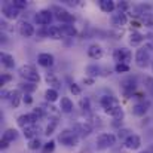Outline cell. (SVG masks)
Masks as SVG:
<instances>
[{
    "label": "cell",
    "mask_w": 153,
    "mask_h": 153,
    "mask_svg": "<svg viewBox=\"0 0 153 153\" xmlns=\"http://www.w3.org/2000/svg\"><path fill=\"white\" fill-rule=\"evenodd\" d=\"M18 74H19L24 80H27V82H31V83H39V82H40V74H39V71L36 70V67L31 65V64H24V65H21V67L18 68Z\"/></svg>",
    "instance_id": "1"
},
{
    "label": "cell",
    "mask_w": 153,
    "mask_h": 153,
    "mask_svg": "<svg viewBox=\"0 0 153 153\" xmlns=\"http://www.w3.org/2000/svg\"><path fill=\"white\" fill-rule=\"evenodd\" d=\"M58 141L65 147H74L79 144V135L71 129H62L58 134Z\"/></svg>",
    "instance_id": "2"
},
{
    "label": "cell",
    "mask_w": 153,
    "mask_h": 153,
    "mask_svg": "<svg viewBox=\"0 0 153 153\" xmlns=\"http://www.w3.org/2000/svg\"><path fill=\"white\" fill-rule=\"evenodd\" d=\"M97 149L98 150H105L108 147H113L116 144V135L110 134V132H102L97 137Z\"/></svg>",
    "instance_id": "3"
},
{
    "label": "cell",
    "mask_w": 153,
    "mask_h": 153,
    "mask_svg": "<svg viewBox=\"0 0 153 153\" xmlns=\"http://www.w3.org/2000/svg\"><path fill=\"white\" fill-rule=\"evenodd\" d=\"M113 59L116 61V64H128L132 59V52L126 48H117L113 52Z\"/></svg>",
    "instance_id": "4"
},
{
    "label": "cell",
    "mask_w": 153,
    "mask_h": 153,
    "mask_svg": "<svg viewBox=\"0 0 153 153\" xmlns=\"http://www.w3.org/2000/svg\"><path fill=\"white\" fill-rule=\"evenodd\" d=\"M135 64L140 68H146L150 64V51L146 46L137 49V52H135Z\"/></svg>",
    "instance_id": "5"
},
{
    "label": "cell",
    "mask_w": 153,
    "mask_h": 153,
    "mask_svg": "<svg viewBox=\"0 0 153 153\" xmlns=\"http://www.w3.org/2000/svg\"><path fill=\"white\" fill-rule=\"evenodd\" d=\"M52 18H53V15H52V10L49 9H40L39 12L34 13V22L37 25H43V27L49 25L52 22Z\"/></svg>",
    "instance_id": "6"
},
{
    "label": "cell",
    "mask_w": 153,
    "mask_h": 153,
    "mask_svg": "<svg viewBox=\"0 0 153 153\" xmlns=\"http://www.w3.org/2000/svg\"><path fill=\"white\" fill-rule=\"evenodd\" d=\"M52 10L55 12V18H56L59 22H62V24H73V22H74V15L70 13L68 10L61 9V7H58V6H55Z\"/></svg>",
    "instance_id": "7"
},
{
    "label": "cell",
    "mask_w": 153,
    "mask_h": 153,
    "mask_svg": "<svg viewBox=\"0 0 153 153\" xmlns=\"http://www.w3.org/2000/svg\"><path fill=\"white\" fill-rule=\"evenodd\" d=\"M22 94H21V91L19 89H13V91H3V98L4 100H7L9 104L12 105V107H18L19 105V102L22 100Z\"/></svg>",
    "instance_id": "8"
},
{
    "label": "cell",
    "mask_w": 153,
    "mask_h": 153,
    "mask_svg": "<svg viewBox=\"0 0 153 153\" xmlns=\"http://www.w3.org/2000/svg\"><path fill=\"white\" fill-rule=\"evenodd\" d=\"M36 120H39V119L36 117L34 113H25V114H19V116H18L16 123H18V126H21V128L24 129V128H27V126L34 125Z\"/></svg>",
    "instance_id": "9"
},
{
    "label": "cell",
    "mask_w": 153,
    "mask_h": 153,
    "mask_svg": "<svg viewBox=\"0 0 153 153\" xmlns=\"http://www.w3.org/2000/svg\"><path fill=\"white\" fill-rule=\"evenodd\" d=\"M1 12H3L4 18H7V19H16L21 10H19V9H16V7L13 6V3H12V1H9V3H4V4H3Z\"/></svg>",
    "instance_id": "10"
},
{
    "label": "cell",
    "mask_w": 153,
    "mask_h": 153,
    "mask_svg": "<svg viewBox=\"0 0 153 153\" xmlns=\"http://www.w3.org/2000/svg\"><path fill=\"white\" fill-rule=\"evenodd\" d=\"M74 132L77 135H82V137H88L91 132H92V125L89 122H76L74 123Z\"/></svg>",
    "instance_id": "11"
},
{
    "label": "cell",
    "mask_w": 153,
    "mask_h": 153,
    "mask_svg": "<svg viewBox=\"0 0 153 153\" xmlns=\"http://www.w3.org/2000/svg\"><path fill=\"white\" fill-rule=\"evenodd\" d=\"M125 147L128 150H138L141 147V138L137 134H131L126 140H125Z\"/></svg>",
    "instance_id": "12"
},
{
    "label": "cell",
    "mask_w": 153,
    "mask_h": 153,
    "mask_svg": "<svg viewBox=\"0 0 153 153\" xmlns=\"http://www.w3.org/2000/svg\"><path fill=\"white\" fill-rule=\"evenodd\" d=\"M37 62H39L42 67L49 68V67H52V65L55 64V58H53V55L49 53V52H42V53H39V56H37Z\"/></svg>",
    "instance_id": "13"
},
{
    "label": "cell",
    "mask_w": 153,
    "mask_h": 153,
    "mask_svg": "<svg viewBox=\"0 0 153 153\" xmlns=\"http://www.w3.org/2000/svg\"><path fill=\"white\" fill-rule=\"evenodd\" d=\"M18 31L22 37H31L34 34V27L28 21H21L18 25Z\"/></svg>",
    "instance_id": "14"
},
{
    "label": "cell",
    "mask_w": 153,
    "mask_h": 153,
    "mask_svg": "<svg viewBox=\"0 0 153 153\" xmlns=\"http://www.w3.org/2000/svg\"><path fill=\"white\" fill-rule=\"evenodd\" d=\"M120 86H122V91H123L126 95H131V94L135 91V88H137V80H135L134 77L123 79L122 83H120Z\"/></svg>",
    "instance_id": "15"
},
{
    "label": "cell",
    "mask_w": 153,
    "mask_h": 153,
    "mask_svg": "<svg viewBox=\"0 0 153 153\" xmlns=\"http://www.w3.org/2000/svg\"><path fill=\"white\" fill-rule=\"evenodd\" d=\"M140 18L144 22V25H147V27H152L153 25V12L149 6L143 7V10L140 12Z\"/></svg>",
    "instance_id": "16"
},
{
    "label": "cell",
    "mask_w": 153,
    "mask_h": 153,
    "mask_svg": "<svg viewBox=\"0 0 153 153\" xmlns=\"http://www.w3.org/2000/svg\"><path fill=\"white\" fill-rule=\"evenodd\" d=\"M102 48L98 45V43H92V45H89V48H88V56L91 58V59H100L102 56Z\"/></svg>",
    "instance_id": "17"
},
{
    "label": "cell",
    "mask_w": 153,
    "mask_h": 153,
    "mask_svg": "<svg viewBox=\"0 0 153 153\" xmlns=\"http://www.w3.org/2000/svg\"><path fill=\"white\" fill-rule=\"evenodd\" d=\"M45 80H46V83L51 86L52 89H58V88H61V82H59L58 76H56L55 73H52V71H48V73L45 74Z\"/></svg>",
    "instance_id": "18"
},
{
    "label": "cell",
    "mask_w": 153,
    "mask_h": 153,
    "mask_svg": "<svg viewBox=\"0 0 153 153\" xmlns=\"http://www.w3.org/2000/svg\"><path fill=\"white\" fill-rule=\"evenodd\" d=\"M59 30H61L62 37H76V34H77V30L73 24H62L59 27Z\"/></svg>",
    "instance_id": "19"
},
{
    "label": "cell",
    "mask_w": 153,
    "mask_h": 153,
    "mask_svg": "<svg viewBox=\"0 0 153 153\" xmlns=\"http://www.w3.org/2000/svg\"><path fill=\"white\" fill-rule=\"evenodd\" d=\"M45 36L49 37V39H52V40H61V39H62V34H61L59 27H55V25H51V27L46 28Z\"/></svg>",
    "instance_id": "20"
},
{
    "label": "cell",
    "mask_w": 153,
    "mask_h": 153,
    "mask_svg": "<svg viewBox=\"0 0 153 153\" xmlns=\"http://www.w3.org/2000/svg\"><path fill=\"white\" fill-rule=\"evenodd\" d=\"M111 24L114 27H123L126 24V15H125V12L119 10L117 13H114L113 18H111Z\"/></svg>",
    "instance_id": "21"
},
{
    "label": "cell",
    "mask_w": 153,
    "mask_h": 153,
    "mask_svg": "<svg viewBox=\"0 0 153 153\" xmlns=\"http://www.w3.org/2000/svg\"><path fill=\"white\" fill-rule=\"evenodd\" d=\"M16 138H18V131L13 129V128L6 129V131L3 132V135H1V141H6V143H12V141H15Z\"/></svg>",
    "instance_id": "22"
},
{
    "label": "cell",
    "mask_w": 153,
    "mask_h": 153,
    "mask_svg": "<svg viewBox=\"0 0 153 153\" xmlns=\"http://www.w3.org/2000/svg\"><path fill=\"white\" fill-rule=\"evenodd\" d=\"M0 59H1V64L6 67V68H13L15 67V59L10 53H6V52H1L0 53Z\"/></svg>",
    "instance_id": "23"
},
{
    "label": "cell",
    "mask_w": 153,
    "mask_h": 153,
    "mask_svg": "<svg viewBox=\"0 0 153 153\" xmlns=\"http://www.w3.org/2000/svg\"><path fill=\"white\" fill-rule=\"evenodd\" d=\"M100 7L104 13H111L116 9V3L113 0H100Z\"/></svg>",
    "instance_id": "24"
},
{
    "label": "cell",
    "mask_w": 153,
    "mask_h": 153,
    "mask_svg": "<svg viewBox=\"0 0 153 153\" xmlns=\"http://www.w3.org/2000/svg\"><path fill=\"white\" fill-rule=\"evenodd\" d=\"M59 108L62 113H71L73 111V101L68 97H62L59 102Z\"/></svg>",
    "instance_id": "25"
},
{
    "label": "cell",
    "mask_w": 153,
    "mask_h": 153,
    "mask_svg": "<svg viewBox=\"0 0 153 153\" xmlns=\"http://www.w3.org/2000/svg\"><path fill=\"white\" fill-rule=\"evenodd\" d=\"M147 113V104L144 102H137L132 105V114L135 116H144Z\"/></svg>",
    "instance_id": "26"
},
{
    "label": "cell",
    "mask_w": 153,
    "mask_h": 153,
    "mask_svg": "<svg viewBox=\"0 0 153 153\" xmlns=\"http://www.w3.org/2000/svg\"><path fill=\"white\" fill-rule=\"evenodd\" d=\"M37 132H39V126H36V125H31V126H27V128H24V137L25 138H28V140H33V138H36V135H37Z\"/></svg>",
    "instance_id": "27"
},
{
    "label": "cell",
    "mask_w": 153,
    "mask_h": 153,
    "mask_svg": "<svg viewBox=\"0 0 153 153\" xmlns=\"http://www.w3.org/2000/svg\"><path fill=\"white\" fill-rule=\"evenodd\" d=\"M144 40V34H141L140 31H132L131 34H129V43L131 45H140L141 42Z\"/></svg>",
    "instance_id": "28"
},
{
    "label": "cell",
    "mask_w": 153,
    "mask_h": 153,
    "mask_svg": "<svg viewBox=\"0 0 153 153\" xmlns=\"http://www.w3.org/2000/svg\"><path fill=\"white\" fill-rule=\"evenodd\" d=\"M100 73H101V68H100L97 64H89V65L86 67V74H88V77L95 79L97 76H100Z\"/></svg>",
    "instance_id": "29"
},
{
    "label": "cell",
    "mask_w": 153,
    "mask_h": 153,
    "mask_svg": "<svg viewBox=\"0 0 153 153\" xmlns=\"http://www.w3.org/2000/svg\"><path fill=\"white\" fill-rule=\"evenodd\" d=\"M27 147H28L30 150H39V149H43V143H42L40 138L36 137V138H33V140H28Z\"/></svg>",
    "instance_id": "30"
},
{
    "label": "cell",
    "mask_w": 153,
    "mask_h": 153,
    "mask_svg": "<svg viewBox=\"0 0 153 153\" xmlns=\"http://www.w3.org/2000/svg\"><path fill=\"white\" fill-rule=\"evenodd\" d=\"M45 98H46V101L55 102L58 100V91L56 89H52V88H48L46 92H45Z\"/></svg>",
    "instance_id": "31"
},
{
    "label": "cell",
    "mask_w": 153,
    "mask_h": 153,
    "mask_svg": "<svg viewBox=\"0 0 153 153\" xmlns=\"http://www.w3.org/2000/svg\"><path fill=\"white\" fill-rule=\"evenodd\" d=\"M56 125H58V122H56V119H52V120H49V125L46 126V131H45V134H46L48 137L53 134V131H55V128H56Z\"/></svg>",
    "instance_id": "32"
},
{
    "label": "cell",
    "mask_w": 153,
    "mask_h": 153,
    "mask_svg": "<svg viewBox=\"0 0 153 153\" xmlns=\"http://www.w3.org/2000/svg\"><path fill=\"white\" fill-rule=\"evenodd\" d=\"M55 150V141L53 140H49L48 143L43 144V153H52Z\"/></svg>",
    "instance_id": "33"
},
{
    "label": "cell",
    "mask_w": 153,
    "mask_h": 153,
    "mask_svg": "<svg viewBox=\"0 0 153 153\" xmlns=\"http://www.w3.org/2000/svg\"><path fill=\"white\" fill-rule=\"evenodd\" d=\"M114 71L116 73H128L129 71V65L128 64H116L114 65Z\"/></svg>",
    "instance_id": "34"
},
{
    "label": "cell",
    "mask_w": 153,
    "mask_h": 153,
    "mask_svg": "<svg viewBox=\"0 0 153 153\" xmlns=\"http://www.w3.org/2000/svg\"><path fill=\"white\" fill-rule=\"evenodd\" d=\"M36 85H25V83H21L19 85V89H22V91H25V94H30V92H33V91H36Z\"/></svg>",
    "instance_id": "35"
},
{
    "label": "cell",
    "mask_w": 153,
    "mask_h": 153,
    "mask_svg": "<svg viewBox=\"0 0 153 153\" xmlns=\"http://www.w3.org/2000/svg\"><path fill=\"white\" fill-rule=\"evenodd\" d=\"M129 135H131V131H129V129H119V131H117V137H119V140H123V141H125Z\"/></svg>",
    "instance_id": "36"
},
{
    "label": "cell",
    "mask_w": 153,
    "mask_h": 153,
    "mask_svg": "<svg viewBox=\"0 0 153 153\" xmlns=\"http://www.w3.org/2000/svg\"><path fill=\"white\" fill-rule=\"evenodd\" d=\"M70 91H71V94L73 95H80L82 94V89H80V86L77 85V83H70Z\"/></svg>",
    "instance_id": "37"
},
{
    "label": "cell",
    "mask_w": 153,
    "mask_h": 153,
    "mask_svg": "<svg viewBox=\"0 0 153 153\" xmlns=\"http://www.w3.org/2000/svg\"><path fill=\"white\" fill-rule=\"evenodd\" d=\"M12 3H13V6H15L16 9H19V10H22V9L27 7V1H25V0H13Z\"/></svg>",
    "instance_id": "38"
},
{
    "label": "cell",
    "mask_w": 153,
    "mask_h": 153,
    "mask_svg": "<svg viewBox=\"0 0 153 153\" xmlns=\"http://www.w3.org/2000/svg\"><path fill=\"white\" fill-rule=\"evenodd\" d=\"M80 108H83V110H89L91 108V101H89V98H80Z\"/></svg>",
    "instance_id": "39"
},
{
    "label": "cell",
    "mask_w": 153,
    "mask_h": 153,
    "mask_svg": "<svg viewBox=\"0 0 153 153\" xmlns=\"http://www.w3.org/2000/svg\"><path fill=\"white\" fill-rule=\"evenodd\" d=\"M10 80H12V76H10V74L3 73V74H1V79H0V83H1V85H6V83H7V82H10Z\"/></svg>",
    "instance_id": "40"
},
{
    "label": "cell",
    "mask_w": 153,
    "mask_h": 153,
    "mask_svg": "<svg viewBox=\"0 0 153 153\" xmlns=\"http://www.w3.org/2000/svg\"><path fill=\"white\" fill-rule=\"evenodd\" d=\"M33 113L36 114V117H37V119H40V117L45 114V111H43V108H42V107H37V108H34V111H33Z\"/></svg>",
    "instance_id": "41"
},
{
    "label": "cell",
    "mask_w": 153,
    "mask_h": 153,
    "mask_svg": "<svg viewBox=\"0 0 153 153\" xmlns=\"http://www.w3.org/2000/svg\"><path fill=\"white\" fill-rule=\"evenodd\" d=\"M22 101L25 102V104H31V102H33V97H31L30 94H24V97H22Z\"/></svg>",
    "instance_id": "42"
},
{
    "label": "cell",
    "mask_w": 153,
    "mask_h": 153,
    "mask_svg": "<svg viewBox=\"0 0 153 153\" xmlns=\"http://www.w3.org/2000/svg\"><path fill=\"white\" fill-rule=\"evenodd\" d=\"M85 85H88V86H91V85H94V82H95V79H92V77H83V80H82Z\"/></svg>",
    "instance_id": "43"
},
{
    "label": "cell",
    "mask_w": 153,
    "mask_h": 153,
    "mask_svg": "<svg viewBox=\"0 0 153 153\" xmlns=\"http://www.w3.org/2000/svg\"><path fill=\"white\" fill-rule=\"evenodd\" d=\"M146 82H147V89L150 91V94L153 95V79L149 77V79H146Z\"/></svg>",
    "instance_id": "44"
},
{
    "label": "cell",
    "mask_w": 153,
    "mask_h": 153,
    "mask_svg": "<svg viewBox=\"0 0 153 153\" xmlns=\"http://www.w3.org/2000/svg\"><path fill=\"white\" fill-rule=\"evenodd\" d=\"M7 146H9V143H6V141H0V147H1V149H6Z\"/></svg>",
    "instance_id": "45"
},
{
    "label": "cell",
    "mask_w": 153,
    "mask_h": 153,
    "mask_svg": "<svg viewBox=\"0 0 153 153\" xmlns=\"http://www.w3.org/2000/svg\"><path fill=\"white\" fill-rule=\"evenodd\" d=\"M140 153H149V152H140Z\"/></svg>",
    "instance_id": "46"
},
{
    "label": "cell",
    "mask_w": 153,
    "mask_h": 153,
    "mask_svg": "<svg viewBox=\"0 0 153 153\" xmlns=\"http://www.w3.org/2000/svg\"><path fill=\"white\" fill-rule=\"evenodd\" d=\"M152 68H153V62H152Z\"/></svg>",
    "instance_id": "47"
}]
</instances>
